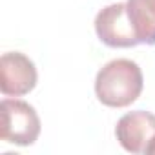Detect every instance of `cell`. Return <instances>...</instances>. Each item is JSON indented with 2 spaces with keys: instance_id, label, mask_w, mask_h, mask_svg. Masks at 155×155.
Segmentation results:
<instances>
[{
  "instance_id": "6da1fadb",
  "label": "cell",
  "mask_w": 155,
  "mask_h": 155,
  "mask_svg": "<svg viewBox=\"0 0 155 155\" xmlns=\"http://www.w3.org/2000/svg\"><path fill=\"white\" fill-rule=\"evenodd\" d=\"M144 79L137 62L115 58L102 66L95 79L97 99L108 108H126L142 93Z\"/></svg>"
},
{
  "instance_id": "7a4b0ae2",
  "label": "cell",
  "mask_w": 155,
  "mask_h": 155,
  "mask_svg": "<svg viewBox=\"0 0 155 155\" xmlns=\"http://www.w3.org/2000/svg\"><path fill=\"white\" fill-rule=\"evenodd\" d=\"M0 137L17 146H31L40 135V119L31 104L18 99H4L0 104Z\"/></svg>"
},
{
  "instance_id": "3957f363",
  "label": "cell",
  "mask_w": 155,
  "mask_h": 155,
  "mask_svg": "<svg viewBox=\"0 0 155 155\" xmlns=\"http://www.w3.org/2000/svg\"><path fill=\"white\" fill-rule=\"evenodd\" d=\"M95 31L97 37L110 48H133L139 44V38L126 11V4L122 2L106 6L97 13Z\"/></svg>"
},
{
  "instance_id": "277c9868",
  "label": "cell",
  "mask_w": 155,
  "mask_h": 155,
  "mask_svg": "<svg viewBox=\"0 0 155 155\" xmlns=\"http://www.w3.org/2000/svg\"><path fill=\"white\" fill-rule=\"evenodd\" d=\"M37 68L29 57L18 51L4 53L0 58V90L8 97L28 95L37 86Z\"/></svg>"
},
{
  "instance_id": "5b68a950",
  "label": "cell",
  "mask_w": 155,
  "mask_h": 155,
  "mask_svg": "<svg viewBox=\"0 0 155 155\" xmlns=\"http://www.w3.org/2000/svg\"><path fill=\"white\" fill-rule=\"evenodd\" d=\"M119 144L130 153H144L148 142L155 135V115L144 110L122 115L115 126Z\"/></svg>"
},
{
  "instance_id": "8992f818",
  "label": "cell",
  "mask_w": 155,
  "mask_h": 155,
  "mask_svg": "<svg viewBox=\"0 0 155 155\" xmlns=\"http://www.w3.org/2000/svg\"><path fill=\"white\" fill-rule=\"evenodd\" d=\"M126 11L139 44H155V0H128Z\"/></svg>"
},
{
  "instance_id": "52a82bcc",
  "label": "cell",
  "mask_w": 155,
  "mask_h": 155,
  "mask_svg": "<svg viewBox=\"0 0 155 155\" xmlns=\"http://www.w3.org/2000/svg\"><path fill=\"white\" fill-rule=\"evenodd\" d=\"M144 153H148V155H155V135L151 137V140L148 142V146H146V151Z\"/></svg>"
}]
</instances>
